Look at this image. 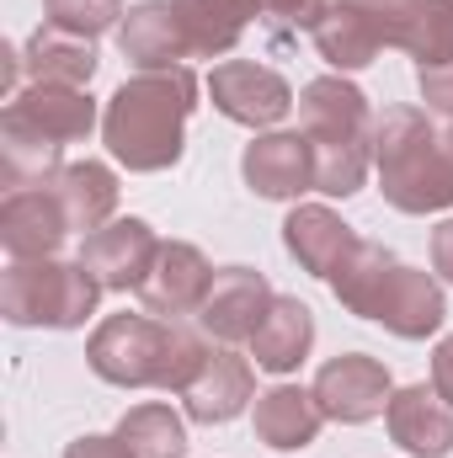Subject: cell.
Here are the masks:
<instances>
[{"mask_svg": "<svg viewBox=\"0 0 453 458\" xmlns=\"http://www.w3.org/2000/svg\"><path fill=\"white\" fill-rule=\"evenodd\" d=\"M214 346L203 342L198 331L176 326V320H150V315H113L97 326V336L86 346L91 368L107 378V384H123V389H187L203 362H209Z\"/></svg>", "mask_w": 453, "mask_h": 458, "instance_id": "2", "label": "cell"}, {"mask_svg": "<svg viewBox=\"0 0 453 458\" xmlns=\"http://www.w3.org/2000/svg\"><path fill=\"white\" fill-rule=\"evenodd\" d=\"M272 299H278V293L267 288L261 272H251V267H225V272H214V288H209V299H203V310H198V326H203L209 336H219V342H251L256 326L267 320Z\"/></svg>", "mask_w": 453, "mask_h": 458, "instance_id": "13", "label": "cell"}, {"mask_svg": "<svg viewBox=\"0 0 453 458\" xmlns=\"http://www.w3.org/2000/svg\"><path fill=\"white\" fill-rule=\"evenodd\" d=\"M283 245L299 256V267L304 272H315V277H337L341 267L357 256V234L341 225L331 208H321V203H304V208H294L288 214V225H283Z\"/></svg>", "mask_w": 453, "mask_h": 458, "instance_id": "17", "label": "cell"}, {"mask_svg": "<svg viewBox=\"0 0 453 458\" xmlns=\"http://www.w3.org/2000/svg\"><path fill=\"white\" fill-rule=\"evenodd\" d=\"M384 421H389V437L416 458H443L453 448V405L427 384H411V389L389 394Z\"/></svg>", "mask_w": 453, "mask_h": 458, "instance_id": "16", "label": "cell"}, {"mask_svg": "<svg viewBox=\"0 0 453 458\" xmlns=\"http://www.w3.org/2000/svg\"><path fill=\"white\" fill-rule=\"evenodd\" d=\"M64 234H70V214H64L54 182L5 192V203H0V240H5V250H11L16 261L54 256Z\"/></svg>", "mask_w": 453, "mask_h": 458, "instance_id": "11", "label": "cell"}, {"mask_svg": "<svg viewBox=\"0 0 453 458\" xmlns=\"http://www.w3.org/2000/svg\"><path fill=\"white\" fill-rule=\"evenodd\" d=\"M432 389L453 405V336L438 346V357H432Z\"/></svg>", "mask_w": 453, "mask_h": 458, "instance_id": "32", "label": "cell"}, {"mask_svg": "<svg viewBox=\"0 0 453 458\" xmlns=\"http://www.w3.org/2000/svg\"><path fill=\"white\" fill-rule=\"evenodd\" d=\"M123 16V0H48V27L75 38H102Z\"/></svg>", "mask_w": 453, "mask_h": 458, "instance_id": "29", "label": "cell"}, {"mask_svg": "<svg viewBox=\"0 0 453 458\" xmlns=\"http://www.w3.org/2000/svg\"><path fill=\"white\" fill-rule=\"evenodd\" d=\"M321 421L326 411L315 405V389H294V384H278L267 394H256V437L278 454H299L321 437Z\"/></svg>", "mask_w": 453, "mask_h": 458, "instance_id": "19", "label": "cell"}, {"mask_svg": "<svg viewBox=\"0 0 453 458\" xmlns=\"http://www.w3.org/2000/svg\"><path fill=\"white\" fill-rule=\"evenodd\" d=\"M117 48L123 59L144 64V70H171L192 54L187 32H182V16H176V0H144L128 11V21L117 27Z\"/></svg>", "mask_w": 453, "mask_h": 458, "instance_id": "18", "label": "cell"}, {"mask_svg": "<svg viewBox=\"0 0 453 458\" xmlns=\"http://www.w3.org/2000/svg\"><path fill=\"white\" fill-rule=\"evenodd\" d=\"M416 81H422L427 107L453 117V59H449V64H422V70H416Z\"/></svg>", "mask_w": 453, "mask_h": 458, "instance_id": "30", "label": "cell"}, {"mask_svg": "<svg viewBox=\"0 0 453 458\" xmlns=\"http://www.w3.org/2000/svg\"><path fill=\"white\" fill-rule=\"evenodd\" d=\"M198 107V81L187 64L144 70L123 81L102 113V139L128 171H166L182 160V128Z\"/></svg>", "mask_w": 453, "mask_h": 458, "instance_id": "1", "label": "cell"}, {"mask_svg": "<svg viewBox=\"0 0 453 458\" xmlns=\"http://www.w3.org/2000/svg\"><path fill=\"white\" fill-rule=\"evenodd\" d=\"M416 64H449L453 59V0H422L416 21H411V43Z\"/></svg>", "mask_w": 453, "mask_h": 458, "instance_id": "27", "label": "cell"}, {"mask_svg": "<svg viewBox=\"0 0 453 458\" xmlns=\"http://www.w3.org/2000/svg\"><path fill=\"white\" fill-rule=\"evenodd\" d=\"M315 405L326 411V421H373L379 411H389V373L384 362L363 357V352H346L331 357L321 373H315Z\"/></svg>", "mask_w": 453, "mask_h": 458, "instance_id": "8", "label": "cell"}, {"mask_svg": "<svg viewBox=\"0 0 453 458\" xmlns=\"http://www.w3.org/2000/svg\"><path fill=\"white\" fill-rule=\"evenodd\" d=\"M91 123H97V102H91L81 86H38V81H32L21 97H11V107H5V123H0V128L64 149V144L86 139Z\"/></svg>", "mask_w": 453, "mask_h": 458, "instance_id": "7", "label": "cell"}, {"mask_svg": "<svg viewBox=\"0 0 453 458\" xmlns=\"http://www.w3.org/2000/svg\"><path fill=\"white\" fill-rule=\"evenodd\" d=\"M27 75L38 86H86L97 75V48L91 38H75V32H59V27H38L27 38Z\"/></svg>", "mask_w": 453, "mask_h": 458, "instance_id": "22", "label": "cell"}, {"mask_svg": "<svg viewBox=\"0 0 453 458\" xmlns=\"http://www.w3.org/2000/svg\"><path fill=\"white\" fill-rule=\"evenodd\" d=\"M261 0H176V16H182V32L192 43L198 59H219L240 43V32L251 27Z\"/></svg>", "mask_w": 453, "mask_h": 458, "instance_id": "24", "label": "cell"}, {"mask_svg": "<svg viewBox=\"0 0 453 458\" xmlns=\"http://www.w3.org/2000/svg\"><path fill=\"white\" fill-rule=\"evenodd\" d=\"M443 315H449V310H443V288H438L427 272L400 267V261H395V272L384 277V288H379V299H373V310H368V320L389 326V331L406 336V342L438 331Z\"/></svg>", "mask_w": 453, "mask_h": 458, "instance_id": "14", "label": "cell"}, {"mask_svg": "<svg viewBox=\"0 0 453 458\" xmlns=\"http://www.w3.org/2000/svg\"><path fill=\"white\" fill-rule=\"evenodd\" d=\"M64 458H128V448L117 437H81V443H70Z\"/></svg>", "mask_w": 453, "mask_h": 458, "instance_id": "31", "label": "cell"}, {"mask_svg": "<svg viewBox=\"0 0 453 458\" xmlns=\"http://www.w3.org/2000/svg\"><path fill=\"white\" fill-rule=\"evenodd\" d=\"M182 400H187V416L192 421H229V416H240L245 411V400H251V362L240 357V352H209V362H203V373L182 389Z\"/></svg>", "mask_w": 453, "mask_h": 458, "instance_id": "20", "label": "cell"}, {"mask_svg": "<svg viewBox=\"0 0 453 458\" xmlns=\"http://www.w3.org/2000/svg\"><path fill=\"white\" fill-rule=\"evenodd\" d=\"M443 139H449V149H453V128H449V133H443Z\"/></svg>", "mask_w": 453, "mask_h": 458, "instance_id": "34", "label": "cell"}, {"mask_svg": "<svg viewBox=\"0 0 453 458\" xmlns=\"http://www.w3.org/2000/svg\"><path fill=\"white\" fill-rule=\"evenodd\" d=\"M310 342H315V315H310V304L278 293L272 310H267V320H261L256 336H251V357H256V368H267V373H288V368H299V362L310 357Z\"/></svg>", "mask_w": 453, "mask_h": 458, "instance_id": "21", "label": "cell"}, {"mask_svg": "<svg viewBox=\"0 0 453 458\" xmlns=\"http://www.w3.org/2000/svg\"><path fill=\"white\" fill-rule=\"evenodd\" d=\"M422 0H337L315 27V48L331 70H363L379 48H406Z\"/></svg>", "mask_w": 453, "mask_h": 458, "instance_id": "6", "label": "cell"}, {"mask_svg": "<svg viewBox=\"0 0 453 458\" xmlns=\"http://www.w3.org/2000/svg\"><path fill=\"white\" fill-rule=\"evenodd\" d=\"M373 165L400 214H438L453 203V149L416 107H389L373 123Z\"/></svg>", "mask_w": 453, "mask_h": 458, "instance_id": "3", "label": "cell"}, {"mask_svg": "<svg viewBox=\"0 0 453 458\" xmlns=\"http://www.w3.org/2000/svg\"><path fill=\"white\" fill-rule=\"evenodd\" d=\"M326 11H331V0H261L256 21H261V32L272 43H294L299 32L315 38V27L326 21Z\"/></svg>", "mask_w": 453, "mask_h": 458, "instance_id": "28", "label": "cell"}, {"mask_svg": "<svg viewBox=\"0 0 453 458\" xmlns=\"http://www.w3.org/2000/svg\"><path fill=\"white\" fill-rule=\"evenodd\" d=\"M97 299H102V283L86 261L38 256V261H11L5 277H0V310H5L11 326L70 331V326H86Z\"/></svg>", "mask_w": 453, "mask_h": 458, "instance_id": "5", "label": "cell"}, {"mask_svg": "<svg viewBox=\"0 0 453 458\" xmlns=\"http://www.w3.org/2000/svg\"><path fill=\"white\" fill-rule=\"evenodd\" d=\"M209 288H214V267L203 261V250H198V245H187V240H171V245H160V256H155L150 277L139 283V299H144V310H150V315L176 320V315L203 310Z\"/></svg>", "mask_w": 453, "mask_h": 458, "instance_id": "10", "label": "cell"}, {"mask_svg": "<svg viewBox=\"0 0 453 458\" xmlns=\"http://www.w3.org/2000/svg\"><path fill=\"white\" fill-rule=\"evenodd\" d=\"M299 123L315 149V192L352 198L373 160V117L363 91L341 75H321L299 91Z\"/></svg>", "mask_w": 453, "mask_h": 458, "instance_id": "4", "label": "cell"}, {"mask_svg": "<svg viewBox=\"0 0 453 458\" xmlns=\"http://www.w3.org/2000/svg\"><path fill=\"white\" fill-rule=\"evenodd\" d=\"M240 171L261 198H299L315 187V149L304 133H267L245 149Z\"/></svg>", "mask_w": 453, "mask_h": 458, "instance_id": "15", "label": "cell"}, {"mask_svg": "<svg viewBox=\"0 0 453 458\" xmlns=\"http://www.w3.org/2000/svg\"><path fill=\"white\" fill-rule=\"evenodd\" d=\"M155 256H160V240H155V229L144 219H113L97 234H86V245H81V261L97 272V283L117 288V293H128V288L139 293V283L150 277Z\"/></svg>", "mask_w": 453, "mask_h": 458, "instance_id": "12", "label": "cell"}, {"mask_svg": "<svg viewBox=\"0 0 453 458\" xmlns=\"http://www.w3.org/2000/svg\"><path fill=\"white\" fill-rule=\"evenodd\" d=\"M395 272V250H384V245H357V256L341 267L337 277H331V288H337V299L352 310V315H363L368 320V310H373V299H379V288H384V277Z\"/></svg>", "mask_w": 453, "mask_h": 458, "instance_id": "26", "label": "cell"}, {"mask_svg": "<svg viewBox=\"0 0 453 458\" xmlns=\"http://www.w3.org/2000/svg\"><path fill=\"white\" fill-rule=\"evenodd\" d=\"M54 192L70 214V229L81 234H97L102 225H113V208H117V176L102 165V160H75L54 176Z\"/></svg>", "mask_w": 453, "mask_h": 458, "instance_id": "23", "label": "cell"}, {"mask_svg": "<svg viewBox=\"0 0 453 458\" xmlns=\"http://www.w3.org/2000/svg\"><path fill=\"white\" fill-rule=\"evenodd\" d=\"M128 448V458H182L187 454V427L171 405H133L113 432Z\"/></svg>", "mask_w": 453, "mask_h": 458, "instance_id": "25", "label": "cell"}, {"mask_svg": "<svg viewBox=\"0 0 453 458\" xmlns=\"http://www.w3.org/2000/svg\"><path fill=\"white\" fill-rule=\"evenodd\" d=\"M209 91H214V107L245 128H272L278 117L294 107V91L278 70L267 64H251V59H225L214 75H209Z\"/></svg>", "mask_w": 453, "mask_h": 458, "instance_id": "9", "label": "cell"}, {"mask_svg": "<svg viewBox=\"0 0 453 458\" xmlns=\"http://www.w3.org/2000/svg\"><path fill=\"white\" fill-rule=\"evenodd\" d=\"M432 267H438V272L453 283V219L432 229Z\"/></svg>", "mask_w": 453, "mask_h": 458, "instance_id": "33", "label": "cell"}]
</instances>
